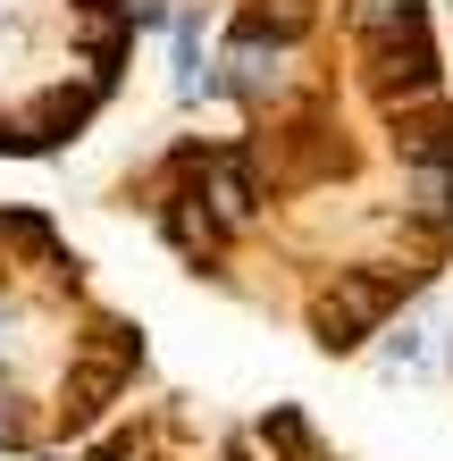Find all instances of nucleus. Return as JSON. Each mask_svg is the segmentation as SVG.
<instances>
[{"instance_id":"1","label":"nucleus","mask_w":453,"mask_h":461,"mask_svg":"<svg viewBox=\"0 0 453 461\" xmlns=\"http://www.w3.org/2000/svg\"><path fill=\"white\" fill-rule=\"evenodd\" d=\"M0 445H25V411H17L9 386H0Z\"/></svg>"}]
</instances>
